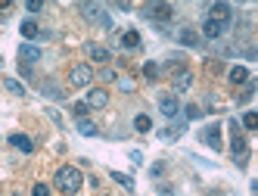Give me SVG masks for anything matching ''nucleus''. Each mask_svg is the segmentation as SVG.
<instances>
[{"label":"nucleus","mask_w":258,"mask_h":196,"mask_svg":"<svg viewBox=\"0 0 258 196\" xmlns=\"http://www.w3.org/2000/svg\"><path fill=\"white\" fill-rule=\"evenodd\" d=\"M53 184H56L63 193H78L81 184H84V174H81L78 165H63V168H56Z\"/></svg>","instance_id":"obj_1"},{"label":"nucleus","mask_w":258,"mask_h":196,"mask_svg":"<svg viewBox=\"0 0 258 196\" xmlns=\"http://www.w3.org/2000/svg\"><path fill=\"white\" fill-rule=\"evenodd\" d=\"M230 134H234V140H230V152H234V162L239 168L249 162V143H246V137H243V128H239V122L236 118H230Z\"/></svg>","instance_id":"obj_2"},{"label":"nucleus","mask_w":258,"mask_h":196,"mask_svg":"<svg viewBox=\"0 0 258 196\" xmlns=\"http://www.w3.org/2000/svg\"><path fill=\"white\" fill-rule=\"evenodd\" d=\"M78 10H81V16L87 22H100L103 28H112V19H109V13L103 10L100 3H78Z\"/></svg>","instance_id":"obj_3"},{"label":"nucleus","mask_w":258,"mask_h":196,"mask_svg":"<svg viewBox=\"0 0 258 196\" xmlns=\"http://www.w3.org/2000/svg\"><path fill=\"white\" fill-rule=\"evenodd\" d=\"M143 16L150 22H162V25H165V22L174 19V6H171V3H150V6H143Z\"/></svg>","instance_id":"obj_4"},{"label":"nucleus","mask_w":258,"mask_h":196,"mask_svg":"<svg viewBox=\"0 0 258 196\" xmlns=\"http://www.w3.org/2000/svg\"><path fill=\"white\" fill-rule=\"evenodd\" d=\"M199 140H202L209 150H215V152H221V150H224V140H221V125H218V122L205 125L202 131H199Z\"/></svg>","instance_id":"obj_5"},{"label":"nucleus","mask_w":258,"mask_h":196,"mask_svg":"<svg viewBox=\"0 0 258 196\" xmlns=\"http://www.w3.org/2000/svg\"><path fill=\"white\" fill-rule=\"evenodd\" d=\"M93 65L90 63H78V65H72V72H68V81L75 84V87H87V84L93 81Z\"/></svg>","instance_id":"obj_6"},{"label":"nucleus","mask_w":258,"mask_h":196,"mask_svg":"<svg viewBox=\"0 0 258 196\" xmlns=\"http://www.w3.org/2000/svg\"><path fill=\"white\" fill-rule=\"evenodd\" d=\"M205 19H215V22L224 25V28H230V25H234V10H230L227 3H212L209 13H205Z\"/></svg>","instance_id":"obj_7"},{"label":"nucleus","mask_w":258,"mask_h":196,"mask_svg":"<svg viewBox=\"0 0 258 196\" xmlns=\"http://www.w3.org/2000/svg\"><path fill=\"white\" fill-rule=\"evenodd\" d=\"M159 112L165 118H177L180 115V100L174 93H165V97H159Z\"/></svg>","instance_id":"obj_8"},{"label":"nucleus","mask_w":258,"mask_h":196,"mask_svg":"<svg viewBox=\"0 0 258 196\" xmlns=\"http://www.w3.org/2000/svg\"><path fill=\"white\" fill-rule=\"evenodd\" d=\"M84 53H87L93 63H109L112 59V53H109V47H103V44H97V41H87L84 44Z\"/></svg>","instance_id":"obj_9"},{"label":"nucleus","mask_w":258,"mask_h":196,"mask_svg":"<svg viewBox=\"0 0 258 196\" xmlns=\"http://www.w3.org/2000/svg\"><path fill=\"white\" fill-rule=\"evenodd\" d=\"M38 59H41V47H34V44H22L19 47V65L28 69L31 63H38Z\"/></svg>","instance_id":"obj_10"},{"label":"nucleus","mask_w":258,"mask_h":196,"mask_svg":"<svg viewBox=\"0 0 258 196\" xmlns=\"http://www.w3.org/2000/svg\"><path fill=\"white\" fill-rule=\"evenodd\" d=\"M106 103H109V93L103 87H90L87 90V109H103Z\"/></svg>","instance_id":"obj_11"},{"label":"nucleus","mask_w":258,"mask_h":196,"mask_svg":"<svg viewBox=\"0 0 258 196\" xmlns=\"http://www.w3.org/2000/svg\"><path fill=\"white\" fill-rule=\"evenodd\" d=\"M224 31H227V28H224L221 22H215V19H202V35L209 38V41H218L221 35H224ZM202 35H199V38H202Z\"/></svg>","instance_id":"obj_12"},{"label":"nucleus","mask_w":258,"mask_h":196,"mask_svg":"<svg viewBox=\"0 0 258 196\" xmlns=\"http://www.w3.org/2000/svg\"><path fill=\"white\" fill-rule=\"evenodd\" d=\"M38 87H41V93H44V97H50V100H63V97H65L63 87H59L53 78H44V81L38 84Z\"/></svg>","instance_id":"obj_13"},{"label":"nucleus","mask_w":258,"mask_h":196,"mask_svg":"<svg viewBox=\"0 0 258 196\" xmlns=\"http://www.w3.org/2000/svg\"><path fill=\"white\" fill-rule=\"evenodd\" d=\"M190 84H193L190 69H187V65H184V69H177V75H174V97H177V93H184Z\"/></svg>","instance_id":"obj_14"},{"label":"nucleus","mask_w":258,"mask_h":196,"mask_svg":"<svg viewBox=\"0 0 258 196\" xmlns=\"http://www.w3.org/2000/svg\"><path fill=\"white\" fill-rule=\"evenodd\" d=\"M227 78H230V84H249L252 81V72H249L246 65H234V69L227 72Z\"/></svg>","instance_id":"obj_15"},{"label":"nucleus","mask_w":258,"mask_h":196,"mask_svg":"<svg viewBox=\"0 0 258 196\" xmlns=\"http://www.w3.org/2000/svg\"><path fill=\"white\" fill-rule=\"evenodd\" d=\"M177 41H180L184 47H199V44H202L199 31H193V28H180V31H177Z\"/></svg>","instance_id":"obj_16"},{"label":"nucleus","mask_w":258,"mask_h":196,"mask_svg":"<svg viewBox=\"0 0 258 196\" xmlns=\"http://www.w3.org/2000/svg\"><path fill=\"white\" fill-rule=\"evenodd\" d=\"M10 143H13L19 152H31V150H34V143H31L28 134H10Z\"/></svg>","instance_id":"obj_17"},{"label":"nucleus","mask_w":258,"mask_h":196,"mask_svg":"<svg viewBox=\"0 0 258 196\" xmlns=\"http://www.w3.org/2000/svg\"><path fill=\"white\" fill-rule=\"evenodd\" d=\"M122 47L125 50H137V47H140V31H134V28L122 31Z\"/></svg>","instance_id":"obj_18"},{"label":"nucleus","mask_w":258,"mask_h":196,"mask_svg":"<svg viewBox=\"0 0 258 196\" xmlns=\"http://www.w3.org/2000/svg\"><path fill=\"white\" fill-rule=\"evenodd\" d=\"M78 134H84V137H100V128L90 122V118H78Z\"/></svg>","instance_id":"obj_19"},{"label":"nucleus","mask_w":258,"mask_h":196,"mask_svg":"<svg viewBox=\"0 0 258 196\" xmlns=\"http://www.w3.org/2000/svg\"><path fill=\"white\" fill-rule=\"evenodd\" d=\"M109 177H112L115 184H122L125 190H131V193H134V177H131V174H122V172H109Z\"/></svg>","instance_id":"obj_20"},{"label":"nucleus","mask_w":258,"mask_h":196,"mask_svg":"<svg viewBox=\"0 0 258 196\" xmlns=\"http://www.w3.org/2000/svg\"><path fill=\"white\" fill-rule=\"evenodd\" d=\"M19 31H22V38H25V41H31V38H38V22H34V19H25Z\"/></svg>","instance_id":"obj_21"},{"label":"nucleus","mask_w":258,"mask_h":196,"mask_svg":"<svg viewBox=\"0 0 258 196\" xmlns=\"http://www.w3.org/2000/svg\"><path fill=\"white\" fill-rule=\"evenodd\" d=\"M134 128H137L140 134H150V131H152V118H150V115H137V118H134Z\"/></svg>","instance_id":"obj_22"},{"label":"nucleus","mask_w":258,"mask_h":196,"mask_svg":"<svg viewBox=\"0 0 258 196\" xmlns=\"http://www.w3.org/2000/svg\"><path fill=\"white\" fill-rule=\"evenodd\" d=\"M180 134H184V125H177V128H162L159 137H162V140H177Z\"/></svg>","instance_id":"obj_23"},{"label":"nucleus","mask_w":258,"mask_h":196,"mask_svg":"<svg viewBox=\"0 0 258 196\" xmlns=\"http://www.w3.org/2000/svg\"><path fill=\"white\" fill-rule=\"evenodd\" d=\"M3 87L10 90V93H16V97H25V87H22V81H16V78H6V81H3Z\"/></svg>","instance_id":"obj_24"},{"label":"nucleus","mask_w":258,"mask_h":196,"mask_svg":"<svg viewBox=\"0 0 258 196\" xmlns=\"http://www.w3.org/2000/svg\"><path fill=\"white\" fill-rule=\"evenodd\" d=\"M239 128H246V131H255V128H258V112H246V115H243V125H239Z\"/></svg>","instance_id":"obj_25"},{"label":"nucleus","mask_w":258,"mask_h":196,"mask_svg":"<svg viewBox=\"0 0 258 196\" xmlns=\"http://www.w3.org/2000/svg\"><path fill=\"white\" fill-rule=\"evenodd\" d=\"M143 75H146L150 81H156V78H159V63H152V59H150V63L143 65Z\"/></svg>","instance_id":"obj_26"},{"label":"nucleus","mask_w":258,"mask_h":196,"mask_svg":"<svg viewBox=\"0 0 258 196\" xmlns=\"http://www.w3.org/2000/svg\"><path fill=\"white\" fill-rule=\"evenodd\" d=\"M184 115H187V118H202L205 112H202L199 103H190V106H184Z\"/></svg>","instance_id":"obj_27"},{"label":"nucleus","mask_w":258,"mask_h":196,"mask_svg":"<svg viewBox=\"0 0 258 196\" xmlns=\"http://www.w3.org/2000/svg\"><path fill=\"white\" fill-rule=\"evenodd\" d=\"M150 174L152 177H162V174H165V162H152V165H150Z\"/></svg>","instance_id":"obj_28"},{"label":"nucleus","mask_w":258,"mask_h":196,"mask_svg":"<svg viewBox=\"0 0 258 196\" xmlns=\"http://www.w3.org/2000/svg\"><path fill=\"white\" fill-rule=\"evenodd\" d=\"M72 112L78 115V118H87V112H90V109H87V103H75V106H72Z\"/></svg>","instance_id":"obj_29"},{"label":"nucleus","mask_w":258,"mask_h":196,"mask_svg":"<svg viewBox=\"0 0 258 196\" xmlns=\"http://www.w3.org/2000/svg\"><path fill=\"white\" fill-rule=\"evenodd\" d=\"M31 196H50V187H47V184H34Z\"/></svg>","instance_id":"obj_30"},{"label":"nucleus","mask_w":258,"mask_h":196,"mask_svg":"<svg viewBox=\"0 0 258 196\" xmlns=\"http://www.w3.org/2000/svg\"><path fill=\"white\" fill-rule=\"evenodd\" d=\"M100 78L103 81H115V69H100Z\"/></svg>","instance_id":"obj_31"},{"label":"nucleus","mask_w":258,"mask_h":196,"mask_svg":"<svg viewBox=\"0 0 258 196\" xmlns=\"http://www.w3.org/2000/svg\"><path fill=\"white\" fill-rule=\"evenodd\" d=\"M25 6H28V13H41V10H44V3H41V0H31V3H25Z\"/></svg>","instance_id":"obj_32"},{"label":"nucleus","mask_w":258,"mask_h":196,"mask_svg":"<svg viewBox=\"0 0 258 196\" xmlns=\"http://www.w3.org/2000/svg\"><path fill=\"white\" fill-rule=\"evenodd\" d=\"M159 193H162V196H174V187H168V184H162V187H159Z\"/></svg>","instance_id":"obj_33"},{"label":"nucleus","mask_w":258,"mask_h":196,"mask_svg":"<svg viewBox=\"0 0 258 196\" xmlns=\"http://www.w3.org/2000/svg\"><path fill=\"white\" fill-rule=\"evenodd\" d=\"M47 115H50V118H53V122H56L59 128H63V115H59V112H53V109H50V112H47Z\"/></svg>","instance_id":"obj_34"},{"label":"nucleus","mask_w":258,"mask_h":196,"mask_svg":"<svg viewBox=\"0 0 258 196\" xmlns=\"http://www.w3.org/2000/svg\"><path fill=\"white\" fill-rule=\"evenodd\" d=\"M103 196H106V193H103Z\"/></svg>","instance_id":"obj_35"}]
</instances>
